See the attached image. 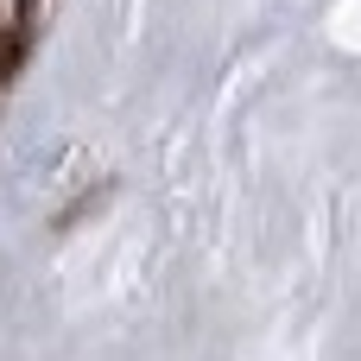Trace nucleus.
<instances>
[{"label": "nucleus", "mask_w": 361, "mask_h": 361, "mask_svg": "<svg viewBox=\"0 0 361 361\" xmlns=\"http://www.w3.org/2000/svg\"><path fill=\"white\" fill-rule=\"evenodd\" d=\"M32 13H38V0H13V19H6V38H0V89L19 76V63H25V44H32Z\"/></svg>", "instance_id": "obj_1"}]
</instances>
